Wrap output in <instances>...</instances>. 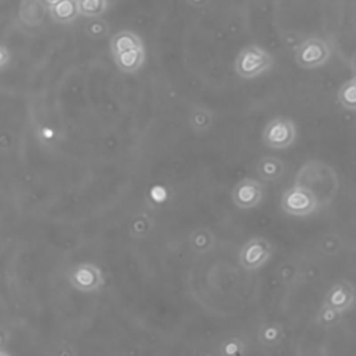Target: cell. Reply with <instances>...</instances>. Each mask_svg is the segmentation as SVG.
I'll list each match as a JSON object with an SVG mask.
<instances>
[{
  "label": "cell",
  "mask_w": 356,
  "mask_h": 356,
  "mask_svg": "<svg viewBox=\"0 0 356 356\" xmlns=\"http://www.w3.org/2000/svg\"><path fill=\"white\" fill-rule=\"evenodd\" d=\"M110 56L124 74L139 73L146 63V47L142 38L131 29L117 31L109 42Z\"/></svg>",
  "instance_id": "1"
},
{
  "label": "cell",
  "mask_w": 356,
  "mask_h": 356,
  "mask_svg": "<svg viewBox=\"0 0 356 356\" xmlns=\"http://www.w3.org/2000/svg\"><path fill=\"white\" fill-rule=\"evenodd\" d=\"M296 185L311 189L318 196L320 205H326L337 196L340 181L333 167L320 161H311L298 171Z\"/></svg>",
  "instance_id": "2"
},
{
  "label": "cell",
  "mask_w": 356,
  "mask_h": 356,
  "mask_svg": "<svg viewBox=\"0 0 356 356\" xmlns=\"http://www.w3.org/2000/svg\"><path fill=\"white\" fill-rule=\"evenodd\" d=\"M273 55L266 47L257 43H250L242 47L234 60L235 74L246 81L257 80L265 75L273 69Z\"/></svg>",
  "instance_id": "3"
},
{
  "label": "cell",
  "mask_w": 356,
  "mask_h": 356,
  "mask_svg": "<svg viewBox=\"0 0 356 356\" xmlns=\"http://www.w3.org/2000/svg\"><path fill=\"white\" fill-rule=\"evenodd\" d=\"M331 58V47L327 40L312 36L302 40L295 50V63L305 70L323 67Z\"/></svg>",
  "instance_id": "4"
},
{
  "label": "cell",
  "mask_w": 356,
  "mask_h": 356,
  "mask_svg": "<svg viewBox=\"0 0 356 356\" xmlns=\"http://www.w3.org/2000/svg\"><path fill=\"white\" fill-rule=\"evenodd\" d=\"M281 208L289 216L307 217L320 208V202L311 189L295 184L283 195Z\"/></svg>",
  "instance_id": "5"
},
{
  "label": "cell",
  "mask_w": 356,
  "mask_h": 356,
  "mask_svg": "<svg viewBox=\"0 0 356 356\" xmlns=\"http://www.w3.org/2000/svg\"><path fill=\"white\" fill-rule=\"evenodd\" d=\"M296 135L298 131L295 123L288 117L280 116L272 119L266 124L262 134V139L268 147L281 150L292 146L296 141Z\"/></svg>",
  "instance_id": "6"
},
{
  "label": "cell",
  "mask_w": 356,
  "mask_h": 356,
  "mask_svg": "<svg viewBox=\"0 0 356 356\" xmlns=\"http://www.w3.org/2000/svg\"><path fill=\"white\" fill-rule=\"evenodd\" d=\"M324 305L345 315L356 307V285L349 280L335 281L326 292Z\"/></svg>",
  "instance_id": "7"
},
{
  "label": "cell",
  "mask_w": 356,
  "mask_h": 356,
  "mask_svg": "<svg viewBox=\"0 0 356 356\" xmlns=\"http://www.w3.org/2000/svg\"><path fill=\"white\" fill-rule=\"evenodd\" d=\"M71 285L80 291L91 292L102 287V272L93 265H80L71 270Z\"/></svg>",
  "instance_id": "8"
},
{
  "label": "cell",
  "mask_w": 356,
  "mask_h": 356,
  "mask_svg": "<svg viewBox=\"0 0 356 356\" xmlns=\"http://www.w3.org/2000/svg\"><path fill=\"white\" fill-rule=\"evenodd\" d=\"M49 14L47 8L40 0H21L19 6V20L28 28H38Z\"/></svg>",
  "instance_id": "9"
},
{
  "label": "cell",
  "mask_w": 356,
  "mask_h": 356,
  "mask_svg": "<svg viewBox=\"0 0 356 356\" xmlns=\"http://www.w3.org/2000/svg\"><path fill=\"white\" fill-rule=\"evenodd\" d=\"M233 195H234L235 203L239 208L249 209V208L258 205L259 200L263 196V189L261 188V185L257 181L245 180L237 185Z\"/></svg>",
  "instance_id": "10"
},
{
  "label": "cell",
  "mask_w": 356,
  "mask_h": 356,
  "mask_svg": "<svg viewBox=\"0 0 356 356\" xmlns=\"http://www.w3.org/2000/svg\"><path fill=\"white\" fill-rule=\"evenodd\" d=\"M270 257V246L263 239L250 241L242 250V263L249 269L263 266Z\"/></svg>",
  "instance_id": "11"
},
{
  "label": "cell",
  "mask_w": 356,
  "mask_h": 356,
  "mask_svg": "<svg viewBox=\"0 0 356 356\" xmlns=\"http://www.w3.org/2000/svg\"><path fill=\"white\" fill-rule=\"evenodd\" d=\"M49 16L58 24H71L80 16L77 0H62L49 10Z\"/></svg>",
  "instance_id": "12"
},
{
  "label": "cell",
  "mask_w": 356,
  "mask_h": 356,
  "mask_svg": "<svg viewBox=\"0 0 356 356\" xmlns=\"http://www.w3.org/2000/svg\"><path fill=\"white\" fill-rule=\"evenodd\" d=\"M80 16L85 19H97L109 9V0H77Z\"/></svg>",
  "instance_id": "13"
},
{
  "label": "cell",
  "mask_w": 356,
  "mask_h": 356,
  "mask_svg": "<svg viewBox=\"0 0 356 356\" xmlns=\"http://www.w3.org/2000/svg\"><path fill=\"white\" fill-rule=\"evenodd\" d=\"M259 171L263 178L276 180L284 174V163L277 158L268 156L261 161Z\"/></svg>",
  "instance_id": "14"
},
{
  "label": "cell",
  "mask_w": 356,
  "mask_h": 356,
  "mask_svg": "<svg viewBox=\"0 0 356 356\" xmlns=\"http://www.w3.org/2000/svg\"><path fill=\"white\" fill-rule=\"evenodd\" d=\"M212 119L213 115L209 109L203 106H196L195 109H192L189 115V124L193 127V130L203 131L208 130V127L212 124Z\"/></svg>",
  "instance_id": "15"
},
{
  "label": "cell",
  "mask_w": 356,
  "mask_h": 356,
  "mask_svg": "<svg viewBox=\"0 0 356 356\" xmlns=\"http://www.w3.org/2000/svg\"><path fill=\"white\" fill-rule=\"evenodd\" d=\"M85 32L89 38H92L95 40L105 39L110 34V25L108 24L106 20H104L102 17L89 19V21L85 25Z\"/></svg>",
  "instance_id": "16"
},
{
  "label": "cell",
  "mask_w": 356,
  "mask_h": 356,
  "mask_svg": "<svg viewBox=\"0 0 356 356\" xmlns=\"http://www.w3.org/2000/svg\"><path fill=\"white\" fill-rule=\"evenodd\" d=\"M340 105L346 110H356V85L351 81L344 84L338 91Z\"/></svg>",
  "instance_id": "17"
},
{
  "label": "cell",
  "mask_w": 356,
  "mask_h": 356,
  "mask_svg": "<svg viewBox=\"0 0 356 356\" xmlns=\"http://www.w3.org/2000/svg\"><path fill=\"white\" fill-rule=\"evenodd\" d=\"M341 318H342V313H340L335 309L327 307V305L322 303V308L319 309V313H318V322L320 323V326L333 327L341 320Z\"/></svg>",
  "instance_id": "18"
},
{
  "label": "cell",
  "mask_w": 356,
  "mask_h": 356,
  "mask_svg": "<svg viewBox=\"0 0 356 356\" xmlns=\"http://www.w3.org/2000/svg\"><path fill=\"white\" fill-rule=\"evenodd\" d=\"M209 2H211V0H187V3L192 8H195V9L205 8Z\"/></svg>",
  "instance_id": "19"
},
{
  "label": "cell",
  "mask_w": 356,
  "mask_h": 356,
  "mask_svg": "<svg viewBox=\"0 0 356 356\" xmlns=\"http://www.w3.org/2000/svg\"><path fill=\"white\" fill-rule=\"evenodd\" d=\"M40 2L47 8V10H50L54 6H56L58 3H60L62 0H40Z\"/></svg>",
  "instance_id": "20"
},
{
  "label": "cell",
  "mask_w": 356,
  "mask_h": 356,
  "mask_svg": "<svg viewBox=\"0 0 356 356\" xmlns=\"http://www.w3.org/2000/svg\"><path fill=\"white\" fill-rule=\"evenodd\" d=\"M9 56V54H8V50H6V47L3 46L2 47V66L5 67L6 66V58Z\"/></svg>",
  "instance_id": "21"
},
{
  "label": "cell",
  "mask_w": 356,
  "mask_h": 356,
  "mask_svg": "<svg viewBox=\"0 0 356 356\" xmlns=\"http://www.w3.org/2000/svg\"><path fill=\"white\" fill-rule=\"evenodd\" d=\"M352 82H353V84H355V85H356V75H355V77H353V78H352Z\"/></svg>",
  "instance_id": "22"
}]
</instances>
